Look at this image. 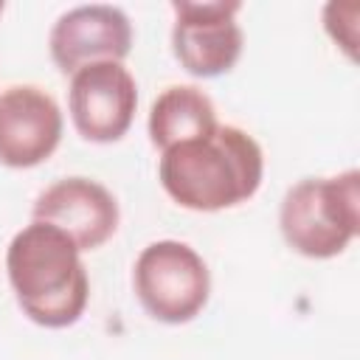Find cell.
I'll list each match as a JSON object with an SVG mask.
<instances>
[{
	"label": "cell",
	"mask_w": 360,
	"mask_h": 360,
	"mask_svg": "<svg viewBox=\"0 0 360 360\" xmlns=\"http://www.w3.org/2000/svg\"><path fill=\"white\" fill-rule=\"evenodd\" d=\"M158 180L166 197L186 211H228L253 200L262 188L264 149L248 129L217 124L208 135L163 149Z\"/></svg>",
	"instance_id": "6da1fadb"
},
{
	"label": "cell",
	"mask_w": 360,
	"mask_h": 360,
	"mask_svg": "<svg viewBox=\"0 0 360 360\" xmlns=\"http://www.w3.org/2000/svg\"><path fill=\"white\" fill-rule=\"evenodd\" d=\"M6 278L20 312L42 329L73 326L90 301V276L73 239L31 219L6 248Z\"/></svg>",
	"instance_id": "7a4b0ae2"
},
{
	"label": "cell",
	"mask_w": 360,
	"mask_h": 360,
	"mask_svg": "<svg viewBox=\"0 0 360 360\" xmlns=\"http://www.w3.org/2000/svg\"><path fill=\"white\" fill-rule=\"evenodd\" d=\"M284 245L304 259H335L360 233V172L301 177L278 205Z\"/></svg>",
	"instance_id": "3957f363"
},
{
	"label": "cell",
	"mask_w": 360,
	"mask_h": 360,
	"mask_svg": "<svg viewBox=\"0 0 360 360\" xmlns=\"http://www.w3.org/2000/svg\"><path fill=\"white\" fill-rule=\"evenodd\" d=\"M132 292L152 321L183 326L208 307V262L188 242L155 239L135 256Z\"/></svg>",
	"instance_id": "277c9868"
},
{
	"label": "cell",
	"mask_w": 360,
	"mask_h": 360,
	"mask_svg": "<svg viewBox=\"0 0 360 360\" xmlns=\"http://www.w3.org/2000/svg\"><path fill=\"white\" fill-rule=\"evenodd\" d=\"M236 0H174L172 3V56L194 79H217L236 68L245 51Z\"/></svg>",
	"instance_id": "5b68a950"
},
{
	"label": "cell",
	"mask_w": 360,
	"mask_h": 360,
	"mask_svg": "<svg viewBox=\"0 0 360 360\" xmlns=\"http://www.w3.org/2000/svg\"><path fill=\"white\" fill-rule=\"evenodd\" d=\"M138 112V82L124 62H93L68 76V115L87 143L121 141Z\"/></svg>",
	"instance_id": "8992f818"
},
{
	"label": "cell",
	"mask_w": 360,
	"mask_h": 360,
	"mask_svg": "<svg viewBox=\"0 0 360 360\" xmlns=\"http://www.w3.org/2000/svg\"><path fill=\"white\" fill-rule=\"evenodd\" d=\"M135 31L124 8L110 3H84L62 11L48 31V53L59 73L70 76L93 62H124Z\"/></svg>",
	"instance_id": "52a82bcc"
},
{
	"label": "cell",
	"mask_w": 360,
	"mask_h": 360,
	"mask_svg": "<svg viewBox=\"0 0 360 360\" xmlns=\"http://www.w3.org/2000/svg\"><path fill=\"white\" fill-rule=\"evenodd\" d=\"M31 219L65 231L82 253L104 248L121 225L115 194L93 177H59L45 186L31 208Z\"/></svg>",
	"instance_id": "ba28073f"
},
{
	"label": "cell",
	"mask_w": 360,
	"mask_h": 360,
	"mask_svg": "<svg viewBox=\"0 0 360 360\" xmlns=\"http://www.w3.org/2000/svg\"><path fill=\"white\" fill-rule=\"evenodd\" d=\"M65 115L39 84H8L0 90V166L34 169L62 143Z\"/></svg>",
	"instance_id": "9c48e42d"
},
{
	"label": "cell",
	"mask_w": 360,
	"mask_h": 360,
	"mask_svg": "<svg viewBox=\"0 0 360 360\" xmlns=\"http://www.w3.org/2000/svg\"><path fill=\"white\" fill-rule=\"evenodd\" d=\"M219 124L211 96L197 84H169L158 93L146 115V132L158 152L208 135Z\"/></svg>",
	"instance_id": "30bf717a"
},
{
	"label": "cell",
	"mask_w": 360,
	"mask_h": 360,
	"mask_svg": "<svg viewBox=\"0 0 360 360\" xmlns=\"http://www.w3.org/2000/svg\"><path fill=\"white\" fill-rule=\"evenodd\" d=\"M321 25L335 48L349 59L357 62L360 45V3L354 0H329L321 11Z\"/></svg>",
	"instance_id": "8fae6325"
},
{
	"label": "cell",
	"mask_w": 360,
	"mask_h": 360,
	"mask_svg": "<svg viewBox=\"0 0 360 360\" xmlns=\"http://www.w3.org/2000/svg\"><path fill=\"white\" fill-rule=\"evenodd\" d=\"M3 8H6V3H3V0H0V14H3Z\"/></svg>",
	"instance_id": "7c38bea8"
}]
</instances>
